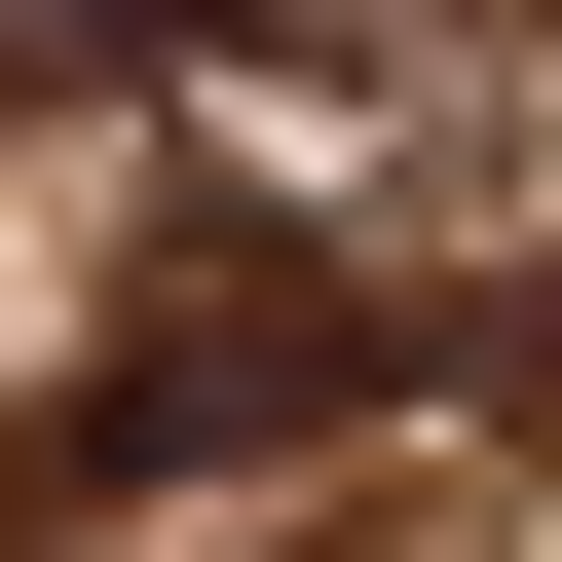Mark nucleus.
<instances>
[{"label": "nucleus", "mask_w": 562, "mask_h": 562, "mask_svg": "<svg viewBox=\"0 0 562 562\" xmlns=\"http://www.w3.org/2000/svg\"><path fill=\"white\" fill-rule=\"evenodd\" d=\"M487 413H562V301H375V262L262 225V262H188L76 413H0V562H113L150 487H413Z\"/></svg>", "instance_id": "f257e3e1"}, {"label": "nucleus", "mask_w": 562, "mask_h": 562, "mask_svg": "<svg viewBox=\"0 0 562 562\" xmlns=\"http://www.w3.org/2000/svg\"><path fill=\"white\" fill-rule=\"evenodd\" d=\"M375 0H0V113H150V76H301Z\"/></svg>", "instance_id": "f03ea898"}]
</instances>
